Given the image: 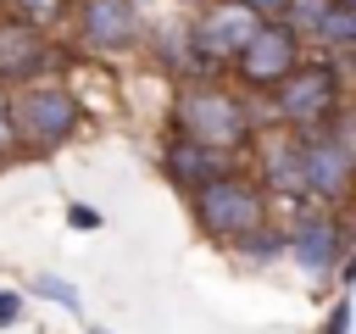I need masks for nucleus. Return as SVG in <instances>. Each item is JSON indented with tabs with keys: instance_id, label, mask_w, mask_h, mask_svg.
<instances>
[{
	"instance_id": "nucleus-15",
	"label": "nucleus",
	"mask_w": 356,
	"mask_h": 334,
	"mask_svg": "<svg viewBox=\"0 0 356 334\" xmlns=\"http://www.w3.org/2000/svg\"><path fill=\"white\" fill-rule=\"evenodd\" d=\"M312 50L350 61V56H356V6H334V11L323 17V28L312 33Z\"/></svg>"
},
{
	"instance_id": "nucleus-23",
	"label": "nucleus",
	"mask_w": 356,
	"mask_h": 334,
	"mask_svg": "<svg viewBox=\"0 0 356 334\" xmlns=\"http://www.w3.org/2000/svg\"><path fill=\"white\" fill-rule=\"evenodd\" d=\"M178 6H189V11H200V6H211V0H178Z\"/></svg>"
},
{
	"instance_id": "nucleus-13",
	"label": "nucleus",
	"mask_w": 356,
	"mask_h": 334,
	"mask_svg": "<svg viewBox=\"0 0 356 334\" xmlns=\"http://www.w3.org/2000/svg\"><path fill=\"white\" fill-rule=\"evenodd\" d=\"M228 250H234V262H239V267H273V262H284V223L273 217V223L250 228L245 239H234Z\"/></svg>"
},
{
	"instance_id": "nucleus-4",
	"label": "nucleus",
	"mask_w": 356,
	"mask_h": 334,
	"mask_svg": "<svg viewBox=\"0 0 356 334\" xmlns=\"http://www.w3.org/2000/svg\"><path fill=\"white\" fill-rule=\"evenodd\" d=\"M184 200H189V223L200 228V239H211V245H222V250H228L234 239H245L250 228L273 223V200L261 195V184H256L245 167L200 184V189L184 195Z\"/></svg>"
},
{
	"instance_id": "nucleus-7",
	"label": "nucleus",
	"mask_w": 356,
	"mask_h": 334,
	"mask_svg": "<svg viewBox=\"0 0 356 334\" xmlns=\"http://www.w3.org/2000/svg\"><path fill=\"white\" fill-rule=\"evenodd\" d=\"M284 262H295L306 278H334L339 262H350V217L300 206L284 223Z\"/></svg>"
},
{
	"instance_id": "nucleus-14",
	"label": "nucleus",
	"mask_w": 356,
	"mask_h": 334,
	"mask_svg": "<svg viewBox=\"0 0 356 334\" xmlns=\"http://www.w3.org/2000/svg\"><path fill=\"white\" fill-rule=\"evenodd\" d=\"M0 11L33 33H61L72 17V0H0Z\"/></svg>"
},
{
	"instance_id": "nucleus-24",
	"label": "nucleus",
	"mask_w": 356,
	"mask_h": 334,
	"mask_svg": "<svg viewBox=\"0 0 356 334\" xmlns=\"http://www.w3.org/2000/svg\"><path fill=\"white\" fill-rule=\"evenodd\" d=\"M89 334H106V328H95V323H89Z\"/></svg>"
},
{
	"instance_id": "nucleus-5",
	"label": "nucleus",
	"mask_w": 356,
	"mask_h": 334,
	"mask_svg": "<svg viewBox=\"0 0 356 334\" xmlns=\"http://www.w3.org/2000/svg\"><path fill=\"white\" fill-rule=\"evenodd\" d=\"M350 178H356V128H350V117H339L334 128L300 139V189H306V206L345 212L350 206Z\"/></svg>"
},
{
	"instance_id": "nucleus-8",
	"label": "nucleus",
	"mask_w": 356,
	"mask_h": 334,
	"mask_svg": "<svg viewBox=\"0 0 356 334\" xmlns=\"http://www.w3.org/2000/svg\"><path fill=\"white\" fill-rule=\"evenodd\" d=\"M67 22H72L78 45L95 50V56H134L150 39V22H145L139 0H72Z\"/></svg>"
},
{
	"instance_id": "nucleus-19",
	"label": "nucleus",
	"mask_w": 356,
	"mask_h": 334,
	"mask_svg": "<svg viewBox=\"0 0 356 334\" xmlns=\"http://www.w3.org/2000/svg\"><path fill=\"white\" fill-rule=\"evenodd\" d=\"M323 334H350V301H345V295L328 306V317H323Z\"/></svg>"
},
{
	"instance_id": "nucleus-20",
	"label": "nucleus",
	"mask_w": 356,
	"mask_h": 334,
	"mask_svg": "<svg viewBox=\"0 0 356 334\" xmlns=\"http://www.w3.org/2000/svg\"><path fill=\"white\" fill-rule=\"evenodd\" d=\"M67 228H100V212L83 200H67Z\"/></svg>"
},
{
	"instance_id": "nucleus-18",
	"label": "nucleus",
	"mask_w": 356,
	"mask_h": 334,
	"mask_svg": "<svg viewBox=\"0 0 356 334\" xmlns=\"http://www.w3.org/2000/svg\"><path fill=\"white\" fill-rule=\"evenodd\" d=\"M22 150H17V122H11V89H0V167H11Z\"/></svg>"
},
{
	"instance_id": "nucleus-17",
	"label": "nucleus",
	"mask_w": 356,
	"mask_h": 334,
	"mask_svg": "<svg viewBox=\"0 0 356 334\" xmlns=\"http://www.w3.org/2000/svg\"><path fill=\"white\" fill-rule=\"evenodd\" d=\"M39 301H50V306H61V312H83V295H78V284H67L61 273H39L33 284H28Z\"/></svg>"
},
{
	"instance_id": "nucleus-3",
	"label": "nucleus",
	"mask_w": 356,
	"mask_h": 334,
	"mask_svg": "<svg viewBox=\"0 0 356 334\" xmlns=\"http://www.w3.org/2000/svg\"><path fill=\"white\" fill-rule=\"evenodd\" d=\"M83 117H89L83 95L61 78H39V84L11 89V122H17V150L22 156H56L61 145L78 139Z\"/></svg>"
},
{
	"instance_id": "nucleus-6",
	"label": "nucleus",
	"mask_w": 356,
	"mask_h": 334,
	"mask_svg": "<svg viewBox=\"0 0 356 334\" xmlns=\"http://www.w3.org/2000/svg\"><path fill=\"white\" fill-rule=\"evenodd\" d=\"M306 61V39L284 22V17H261L256 28H250V39L239 45V56H234V67H228V84L239 89V95H267L273 84H284L295 67Z\"/></svg>"
},
{
	"instance_id": "nucleus-9",
	"label": "nucleus",
	"mask_w": 356,
	"mask_h": 334,
	"mask_svg": "<svg viewBox=\"0 0 356 334\" xmlns=\"http://www.w3.org/2000/svg\"><path fill=\"white\" fill-rule=\"evenodd\" d=\"M256 22H261V17H250L245 6L211 0V6H200L195 17H184V33H189V50H195L217 78H228V67H234V56H239V45L250 39Z\"/></svg>"
},
{
	"instance_id": "nucleus-1",
	"label": "nucleus",
	"mask_w": 356,
	"mask_h": 334,
	"mask_svg": "<svg viewBox=\"0 0 356 334\" xmlns=\"http://www.w3.org/2000/svg\"><path fill=\"white\" fill-rule=\"evenodd\" d=\"M167 134L195 139L206 150H222V156L245 161L250 145H256V134H261V106H256V95H239L228 78L178 84L172 106H167Z\"/></svg>"
},
{
	"instance_id": "nucleus-22",
	"label": "nucleus",
	"mask_w": 356,
	"mask_h": 334,
	"mask_svg": "<svg viewBox=\"0 0 356 334\" xmlns=\"http://www.w3.org/2000/svg\"><path fill=\"white\" fill-rule=\"evenodd\" d=\"M234 6H245L250 17H278L284 11V0H234Z\"/></svg>"
},
{
	"instance_id": "nucleus-10",
	"label": "nucleus",
	"mask_w": 356,
	"mask_h": 334,
	"mask_svg": "<svg viewBox=\"0 0 356 334\" xmlns=\"http://www.w3.org/2000/svg\"><path fill=\"white\" fill-rule=\"evenodd\" d=\"M61 67H67V45H56V33H33V28L0 17V89L56 78Z\"/></svg>"
},
{
	"instance_id": "nucleus-16",
	"label": "nucleus",
	"mask_w": 356,
	"mask_h": 334,
	"mask_svg": "<svg viewBox=\"0 0 356 334\" xmlns=\"http://www.w3.org/2000/svg\"><path fill=\"white\" fill-rule=\"evenodd\" d=\"M328 11H334V0H284V11H278V17H284V22L312 45V33L323 28V17H328Z\"/></svg>"
},
{
	"instance_id": "nucleus-21",
	"label": "nucleus",
	"mask_w": 356,
	"mask_h": 334,
	"mask_svg": "<svg viewBox=\"0 0 356 334\" xmlns=\"http://www.w3.org/2000/svg\"><path fill=\"white\" fill-rule=\"evenodd\" d=\"M17 323H22V295L0 289V328H17Z\"/></svg>"
},
{
	"instance_id": "nucleus-11",
	"label": "nucleus",
	"mask_w": 356,
	"mask_h": 334,
	"mask_svg": "<svg viewBox=\"0 0 356 334\" xmlns=\"http://www.w3.org/2000/svg\"><path fill=\"white\" fill-rule=\"evenodd\" d=\"M156 167H161V178H167L178 195H195L200 184L222 178V173H234V167H245V161H234V156H222V150H206V145H195V139L167 134L161 150H156Z\"/></svg>"
},
{
	"instance_id": "nucleus-12",
	"label": "nucleus",
	"mask_w": 356,
	"mask_h": 334,
	"mask_svg": "<svg viewBox=\"0 0 356 334\" xmlns=\"http://www.w3.org/2000/svg\"><path fill=\"white\" fill-rule=\"evenodd\" d=\"M150 56H156V67L161 72H172L178 84H200V78H217L195 50H189V33H184V22H167V28H156V39H150Z\"/></svg>"
},
{
	"instance_id": "nucleus-2",
	"label": "nucleus",
	"mask_w": 356,
	"mask_h": 334,
	"mask_svg": "<svg viewBox=\"0 0 356 334\" xmlns=\"http://www.w3.org/2000/svg\"><path fill=\"white\" fill-rule=\"evenodd\" d=\"M350 61L312 50L284 84H273L256 106H261V128H284V134H323L339 117H350V89H345Z\"/></svg>"
}]
</instances>
